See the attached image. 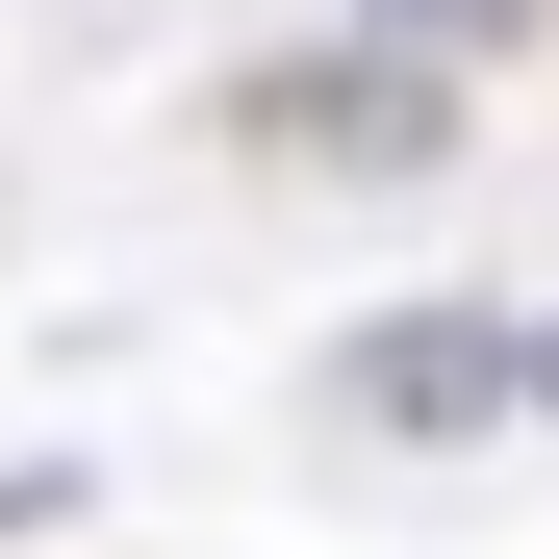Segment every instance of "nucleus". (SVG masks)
<instances>
[{
  "label": "nucleus",
  "mask_w": 559,
  "mask_h": 559,
  "mask_svg": "<svg viewBox=\"0 0 559 559\" xmlns=\"http://www.w3.org/2000/svg\"><path fill=\"white\" fill-rule=\"evenodd\" d=\"M204 128H229L254 178H457L484 76H432V51H382V26H306V51H254Z\"/></svg>",
  "instance_id": "obj_1"
},
{
  "label": "nucleus",
  "mask_w": 559,
  "mask_h": 559,
  "mask_svg": "<svg viewBox=\"0 0 559 559\" xmlns=\"http://www.w3.org/2000/svg\"><path fill=\"white\" fill-rule=\"evenodd\" d=\"M306 407L331 432H407V457H484V432H534V356H509V306H382V331L306 356Z\"/></svg>",
  "instance_id": "obj_2"
},
{
  "label": "nucleus",
  "mask_w": 559,
  "mask_h": 559,
  "mask_svg": "<svg viewBox=\"0 0 559 559\" xmlns=\"http://www.w3.org/2000/svg\"><path fill=\"white\" fill-rule=\"evenodd\" d=\"M382 51H432V76H509V51H559V0H356Z\"/></svg>",
  "instance_id": "obj_3"
},
{
  "label": "nucleus",
  "mask_w": 559,
  "mask_h": 559,
  "mask_svg": "<svg viewBox=\"0 0 559 559\" xmlns=\"http://www.w3.org/2000/svg\"><path fill=\"white\" fill-rule=\"evenodd\" d=\"M509 356H534V407H559V306H509Z\"/></svg>",
  "instance_id": "obj_4"
}]
</instances>
